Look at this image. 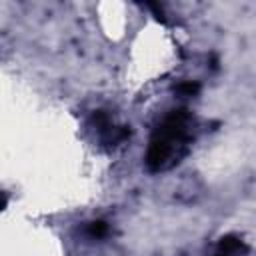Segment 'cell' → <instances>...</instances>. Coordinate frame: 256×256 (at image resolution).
Instances as JSON below:
<instances>
[{"label":"cell","instance_id":"5","mask_svg":"<svg viewBox=\"0 0 256 256\" xmlns=\"http://www.w3.org/2000/svg\"><path fill=\"white\" fill-rule=\"evenodd\" d=\"M148 6V10L156 16V20H160V22H166V14H164V8L160 6V4H154V2H148L146 4Z\"/></svg>","mask_w":256,"mask_h":256},{"label":"cell","instance_id":"6","mask_svg":"<svg viewBox=\"0 0 256 256\" xmlns=\"http://www.w3.org/2000/svg\"><path fill=\"white\" fill-rule=\"evenodd\" d=\"M6 204H8V200H6V196L4 194H0V212L6 208Z\"/></svg>","mask_w":256,"mask_h":256},{"label":"cell","instance_id":"3","mask_svg":"<svg viewBox=\"0 0 256 256\" xmlns=\"http://www.w3.org/2000/svg\"><path fill=\"white\" fill-rule=\"evenodd\" d=\"M86 234L90 238H104L108 234V224L104 220H94L86 226Z\"/></svg>","mask_w":256,"mask_h":256},{"label":"cell","instance_id":"1","mask_svg":"<svg viewBox=\"0 0 256 256\" xmlns=\"http://www.w3.org/2000/svg\"><path fill=\"white\" fill-rule=\"evenodd\" d=\"M194 116L186 108L170 110L164 120L154 130L148 152H146V166L150 172H162L178 164L186 154L194 140Z\"/></svg>","mask_w":256,"mask_h":256},{"label":"cell","instance_id":"4","mask_svg":"<svg viewBox=\"0 0 256 256\" xmlns=\"http://www.w3.org/2000/svg\"><path fill=\"white\" fill-rule=\"evenodd\" d=\"M174 92L176 94H182V96H196L200 92V84L194 82V80H186V82H180L174 86Z\"/></svg>","mask_w":256,"mask_h":256},{"label":"cell","instance_id":"2","mask_svg":"<svg viewBox=\"0 0 256 256\" xmlns=\"http://www.w3.org/2000/svg\"><path fill=\"white\" fill-rule=\"evenodd\" d=\"M248 252V246L244 244V240L236 234H226L218 240L216 244V252L212 256H242Z\"/></svg>","mask_w":256,"mask_h":256}]
</instances>
